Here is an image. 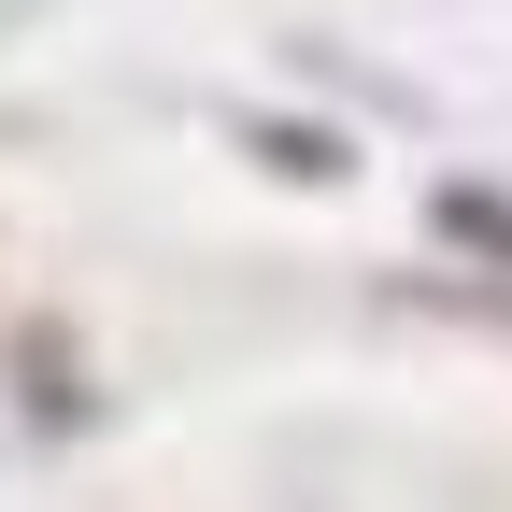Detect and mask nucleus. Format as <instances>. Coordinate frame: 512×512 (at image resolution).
Listing matches in <instances>:
<instances>
[{"label":"nucleus","mask_w":512,"mask_h":512,"mask_svg":"<svg viewBox=\"0 0 512 512\" xmlns=\"http://www.w3.org/2000/svg\"><path fill=\"white\" fill-rule=\"evenodd\" d=\"M441 228H456V242H498V256H512V200H484V185H441Z\"/></svg>","instance_id":"obj_1"}]
</instances>
